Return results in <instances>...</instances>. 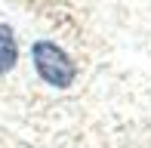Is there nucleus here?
Instances as JSON below:
<instances>
[{
	"mask_svg": "<svg viewBox=\"0 0 151 148\" xmlns=\"http://www.w3.org/2000/svg\"><path fill=\"white\" fill-rule=\"evenodd\" d=\"M31 62H34V71L40 74V80H46L56 90H68L77 77L74 59L52 40H37L31 46Z\"/></svg>",
	"mask_w": 151,
	"mask_h": 148,
	"instance_id": "obj_1",
	"label": "nucleus"
},
{
	"mask_svg": "<svg viewBox=\"0 0 151 148\" xmlns=\"http://www.w3.org/2000/svg\"><path fill=\"white\" fill-rule=\"evenodd\" d=\"M19 62V43H16V34H12L9 25L0 22V74L12 71Z\"/></svg>",
	"mask_w": 151,
	"mask_h": 148,
	"instance_id": "obj_2",
	"label": "nucleus"
}]
</instances>
